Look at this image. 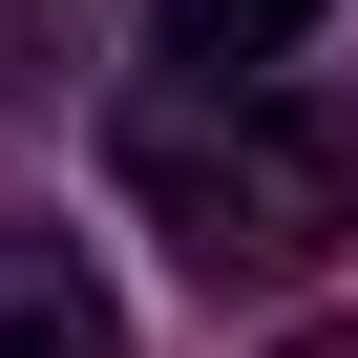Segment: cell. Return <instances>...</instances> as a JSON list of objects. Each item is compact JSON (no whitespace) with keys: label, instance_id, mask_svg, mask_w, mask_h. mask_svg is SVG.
Here are the masks:
<instances>
[{"label":"cell","instance_id":"obj_3","mask_svg":"<svg viewBox=\"0 0 358 358\" xmlns=\"http://www.w3.org/2000/svg\"><path fill=\"white\" fill-rule=\"evenodd\" d=\"M148 43L190 64V85H253V64H295V43H316V0H148Z\"/></svg>","mask_w":358,"mask_h":358},{"label":"cell","instance_id":"obj_2","mask_svg":"<svg viewBox=\"0 0 358 358\" xmlns=\"http://www.w3.org/2000/svg\"><path fill=\"white\" fill-rule=\"evenodd\" d=\"M0 358H127V295L85 274V232H0Z\"/></svg>","mask_w":358,"mask_h":358},{"label":"cell","instance_id":"obj_1","mask_svg":"<svg viewBox=\"0 0 358 358\" xmlns=\"http://www.w3.org/2000/svg\"><path fill=\"white\" fill-rule=\"evenodd\" d=\"M106 169H127V211L190 253V274H316L337 232H358V127L316 106V85H190L169 64L127 127H106Z\"/></svg>","mask_w":358,"mask_h":358}]
</instances>
